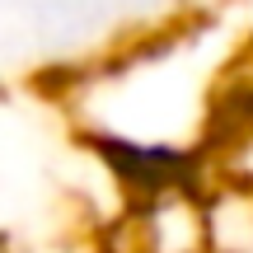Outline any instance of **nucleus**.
I'll return each mask as SVG.
<instances>
[{
    "label": "nucleus",
    "mask_w": 253,
    "mask_h": 253,
    "mask_svg": "<svg viewBox=\"0 0 253 253\" xmlns=\"http://www.w3.org/2000/svg\"><path fill=\"white\" fill-rule=\"evenodd\" d=\"M103 164L136 192H164L192 178V155L160 141H131V136H94Z\"/></svg>",
    "instance_id": "1"
}]
</instances>
